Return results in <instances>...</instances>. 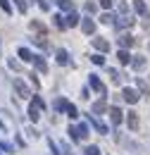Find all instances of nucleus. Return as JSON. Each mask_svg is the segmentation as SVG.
Masks as SVG:
<instances>
[{"label": "nucleus", "mask_w": 150, "mask_h": 155, "mask_svg": "<svg viewBox=\"0 0 150 155\" xmlns=\"http://www.w3.org/2000/svg\"><path fill=\"white\" fill-rule=\"evenodd\" d=\"M43 107H45L43 98H41V96H34L31 105H29V119H31V122H38V119H41V110H43Z\"/></svg>", "instance_id": "f257e3e1"}, {"label": "nucleus", "mask_w": 150, "mask_h": 155, "mask_svg": "<svg viewBox=\"0 0 150 155\" xmlns=\"http://www.w3.org/2000/svg\"><path fill=\"white\" fill-rule=\"evenodd\" d=\"M86 155H100V148H95V146H88V148H86Z\"/></svg>", "instance_id": "c756f323"}, {"label": "nucleus", "mask_w": 150, "mask_h": 155, "mask_svg": "<svg viewBox=\"0 0 150 155\" xmlns=\"http://www.w3.org/2000/svg\"><path fill=\"white\" fill-rule=\"evenodd\" d=\"M136 84H138V88L143 91V96H150V88H148V84H145V81H141V79H138Z\"/></svg>", "instance_id": "b1692460"}, {"label": "nucleus", "mask_w": 150, "mask_h": 155, "mask_svg": "<svg viewBox=\"0 0 150 155\" xmlns=\"http://www.w3.org/2000/svg\"><path fill=\"white\" fill-rule=\"evenodd\" d=\"M69 134H72L74 141H83V138L88 136V124L81 122V124H76V127H69Z\"/></svg>", "instance_id": "f03ea898"}, {"label": "nucleus", "mask_w": 150, "mask_h": 155, "mask_svg": "<svg viewBox=\"0 0 150 155\" xmlns=\"http://www.w3.org/2000/svg\"><path fill=\"white\" fill-rule=\"evenodd\" d=\"M12 86H15V91H17V96H19V98H29V96H31L29 86H26L21 79H15V81H12Z\"/></svg>", "instance_id": "7ed1b4c3"}, {"label": "nucleus", "mask_w": 150, "mask_h": 155, "mask_svg": "<svg viewBox=\"0 0 150 155\" xmlns=\"http://www.w3.org/2000/svg\"><path fill=\"white\" fill-rule=\"evenodd\" d=\"M100 21H103V24H112L114 17H112V15H103V17H100Z\"/></svg>", "instance_id": "7c9ffc66"}, {"label": "nucleus", "mask_w": 150, "mask_h": 155, "mask_svg": "<svg viewBox=\"0 0 150 155\" xmlns=\"http://www.w3.org/2000/svg\"><path fill=\"white\" fill-rule=\"evenodd\" d=\"M67 112H69V117H72V119H76V117H79V110H76L74 105H69V107H67Z\"/></svg>", "instance_id": "c85d7f7f"}, {"label": "nucleus", "mask_w": 150, "mask_h": 155, "mask_svg": "<svg viewBox=\"0 0 150 155\" xmlns=\"http://www.w3.org/2000/svg\"><path fill=\"white\" fill-rule=\"evenodd\" d=\"M93 48L100 50V53H107V50H110V43H107L105 38H93Z\"/></svg>", "instance_id": "1a4fd4ad"}, {"label": "nucleus", "mask_w": 150, "mask_h": 155, "mask_svg": "<svg viewBox=\"0 0 150 155\" xmlns=\"http://www.w3.org/2000/svg\"><path fill=\"white\" fill-rule=\"evenodd\" d=\"M57 5H60V10H64V12H72V10H74L72 0H57Z\"/></svg>", "instance_id": "a211bd4d"}, {"label": "nucleus", "mask_w": 150, "mask_h": 155, "mask_svg": "<svg viewBox=\"0 0 150 155\" xmlns=\"http://www.w3.org/2000/svg\"><path fill=\"white\" fill-rule=\"evenodd\" d=\"M19 58H21V62H34V55H31V50H26V48H19Z\"/></svg>", "instance_id": "2eb2a0df"}, {"label": "nucleus", "mask_w": 150, "mask_h": 155, "mask_svg": "<svg viewBox=\"0 0 150 155\" xmlns=\"http://www.w3.org/2000/svg\"><path fill=\"white\" fill-rule=\"evenodd\" d=\"M119 45H122V48H131V45H136V41H133L131 34H122V36H119Z\"/></svg>", "instance_id": "9d476101"}, {"label": "nucleus", "mask_w": 150, "mask_h": 155, "mask_svg": "<svg viewBox=\"0 0 150 155\" xmlns=\"http://www.w3.org/2000/svg\"><path fill=\"white\" fill-rule=\"evenodd\" d=\"M133 10H136L138 15H148V7H145L143 0H133Z\"/></svg>", "instance_id": "dca6fc26"}, {"label": "nucleus", "mask_w": 150, "mask_h": 155, "mask_svg": "<svg viewBox=\"0 0 150 155\" xmlns=\"http://www.w3.org/2000/svg\"><path fill=\"white\" fill-rule=\"evenodd\" d=\"M117 29H129V26H133V17L131 15H122V17H117Z\"/></svg>", "instance_id": "423d86ee"}, {"label": "nucleus", "mask_w": 150, "mask_h": 155, "mask_svg": "<svg viewBox=\"0 0 150 155\" xmlns=\"http://www.w3.org/2000/svg\"><path fill=\"white\" fill-rule=\"evenodd\" d=\"M0 7H2L5 12H12V7H10V2H7V0H0Z\"/></svg>", "instance_id": "2f4dec72"}, {"label": "nucleus", "mask_w": 150, "mask_h": 155, "mask_svg": "<svg viewBox=\"0 0 150 155\" xmlns=\"http://www.w3.org/2000/svg\"><path fill=\"white\" fill-rule=\"evenodd\" d=\"M122 98L133 105V103H138V91H136V88H124V91H122Z\"/></svg>", "instance_id": "0eeeda50"}, {"label": "nucleus", "mask_w": 150, "mask_h": 155, "mask_svg": "<svg viewBox=\"0 0 150 155\" xmlns=\"http://www.w3.org/2000/svg\"><path fill=\"white\" fill-rule=\"evenodd\" d=\"M31 29H34V31H41V34H45V26H43L41 21H31Z\"/></svg>", "instance_id": "a878e982"}, {"label": "nucleus", "mask_w": 150, "mask_h": 155, "mask_svg": "<svg viewBox=\"0 0 150 155\" xmlns=\"http://www.w3.org/2000/svg\"><path fill=\"white\" fill-rule=\"evenodd\" d=\"M145 64H148V62H145V58H141V55L131 60V67L136 69V72H143V69H145Z\"/></svg>", "instance_id": "f8f14e48"}, {"label": "nucleus", "mask_w": 150, "mask_h": 155, "mask_svg": "<svg viewBox=\"0 0 150 155\" xmlns=\"http://www.w3.org/2000/svg\"><path fill=\"white\" fill-rule=\"evenodd\" d=\"M95 10H98L95 2H86V12H95Z\"/></svg>", "instance_id": "473e14b6"}, {"label": "nucleus", "mask_w": 150, "mask_h": 155, "mask_svg": "<svg viewBox=\"0 0 150 155\" xmlns=\"http://www.w3.org/2000/svg\"><path fill=\"white\" fill-rule=\"evenodd\" d=\"M107 74H110V79H112L114 84H119V81H122V74H119L117 69H107Z\"/></svg>", "instance_id": "4be33fe9"}, {"label": "nucleus", "mask_w": 150, "mask_h": 155, "mask_svg": "<svg viewBox=\"0 0 150 155\" xmlns=\"http://www.w3.org/2000/svg\"><path fill=\"white\" fill-rule=\"evenodd\" d=\"M55 107H57V110H67V107H69V103H67V100H64V98H57Z\"/></svg>", "instance_id": "5701e85b"}, {"label": "nucleus", "mask_w": 150, "mask_h": 155, "mask_svg": "<svg viewBox=\"0 0 150 155\" xmlns=\"http://www.w3.org/2000/svg\"><path fill=\"white\" fill-rule=\"evenodd\" d=\"M88 81H91V88H95V91L100 93V98H107V88H105V84L95 77V74H91V79H88Z\"/></svg>", "instance_id": "20e7f679"}, {"label": "nucleus", "mask_w": 150, "mask_h": 155, "mask_svg": "<svg viewBox=\"0 0 150 155\" xmlns=\"http://www.w3.org/2000/svg\"><path fill=\"white\" fill-rule=\"evenodd\" d=\"M57 62H60V64H69V53L60 48V50H57Z\"/></svg>", "instance_id": "f3484780"}, {"label": "nucleus", "mask_w": 150, "mask_h": 155, "mask_svg": "<svg viewBox=\"0 0 150 155\" xmlns=\"http://www.w3.org/2000/svg\"><path fill=\"white\" fill-rule=\"evenodd\" d=\"M7 64H10V69H15V72H19V69H21V64H19L15 58H10V60H7Z\"/></svg>", "instance_id": "393cba45"}, {"label": "nucleus", "mask_w": 150, "mask_h": 155, "mask_svg": "<svg viewBox=\"0 0 150 155\" xmlns=\"http://www.w3.org/2000/svg\"><path fill=\"white\" fill-rule=\"evenodd\" d=\"M34 64H36L38 72H48V64H45V60H43V58H36V60H34Z\"/></svg>", "instance_id": "6ab92c4d"}, {"label": "nucleus", "mask_w": 150, "mask_h": 155, "mask_svg": "<svg viewBox=\"0 0 150 155\" xmlns=\"http://www.w3.org/2000/svg\"><path fill=\"white\" fill-rule=\"evenodd\" d=\"M55 26H57V29H67V19H64L62 15H57V17H55Z\"/></svg>", "instance_id": "412c9836"}, {"label": "nucleus", "mask_w": 150, "mask_h": 155, "mask_svg": "<svg viewBox=\"0 0 150 155\" xmlns=\"http://www.w3.org/2000/svg\"><path fill=\"white\" fill-rule=\"evenodd\" d=\"M81 31L88 34V36H93L95 34V21L91 19V17H83V19H81Z\"/></svg>", "instance_id": "39448f33"}, {"label": "nucleus", "mask_w": 150, "mask_h": 155, "mask_svg": "<svg viewBox=\"0 0 150 155\" xmlns=\"http://www.w3.org/2000/svg\"><path fill=\"white\" fill-rule=\"evenodd\" d=\"M107 112H110V119H112V124H122V119H124V112H122V107H110Z\"/></svg>", "instance_id": "6e6552de"}, {"label": "nucleus", "mask_w": 150, "mask_h": 155, "mask_svg": "<svg viewBox=\"0 0 150 155\" xmlns=\"http://www.w3.org/2000/svg\"><path fill=\"white\" fill-rule=\"evenodd\" d=\"M91 62L93 64H105V58L103 55H91Z\"/></svg>", "instance_id": "cd10ccee"}, {"label": "nucleus", "mask_w": 150, "mask_h": 155, "mask_svg": "<svg viewBox=\"0 0 150 155\" xmlns=\"http://www.w3.org/2000/svg\"><path fill=\"white\" fill-rule=\"evenodd\" d=\"M126 122H129V129H131V131H138V124H141V122H138V115H136V112H126Z\"/></svg>", "instance_id": "9b49d317"}, {"label": "nucleus", "mask_w": 150, "mask_h": 155, "mask_svg": "<svg viewBox=\"0 0 150 155\" xmlns=\"http://www.w3.org/2000/svg\"><path fill=\"white\" fill-rule=\"evenodd\" d=\"M117 10H119L122 15H126V10H129V7H126V2H124V0H117Z\"/></svg>", "instance_id": "bb28decb"}, {"label": "nucleus", "mask_w": 150, "mask_h": 155, "mask_svg": "<svg viewBox=\"0 0 150 155\" xmlns=\"http://www.w3.org/2000/svg\"><path fill=\"white\" fill-rule=\"evenodd\" d=\"M107 110V103H105V98H100L98 103H93V115H103Z\"/></svg>", "instance_id": "ddd939ff"}, {"label": "nucleus", "mask_w": 150, "mask_h": 155, "mask_svg": "<svg viewBox=\"0 0 150 155\" xmlns=\"http://www.w3.org/2000/svg\"><path fill=\"white\" fill-rule=\"evenodd\" d=\"M143 31H148V34H150V17H148V19H143Z\"/></svg>", "instance_id": "f704fd0d"}, {"label": "nucleus", "mask_w": 150, "mask_h": 155, "mask_svg": "<svg viewBox=\"0 0 150 155\" xmlns=\"http://www.w3.org/2000/svg\"><path fill=\"white\" fill-rule=\"evenodd\" d=\"M98 2H100V7H105V10L112 7V0H98Z\"/></svg>", "instance_id": "72a5a7b5"}, {"label": "nucleus", "mask_w": 150, "mask_h": 155, "mask_svg": "<svg viewBox=\"0 0 150 155\" xmlns=\"http://www.w3.org/2000/svg\"><path fill=\"white\" fill-rule=\"evenodd\" d=\"M117 60H119L122 64H131V55L126 53V48H122V50H117Z\"/></svg>", "instance_id": "4468645a"}, {"label": "nucleus", "mask_w": 150, "mask_h": 155, "mask_svg": "<svg viewBox=\"0 0 150 155\" xmlns=\"http://www.w3.org/2000/svg\"><path fill=\"white\" fill-rule=\"evenodd\" d=\"M76 24H79V15L69 12V15H67V26H76Z\"/></svg>", "instance_id": "aec40b11"}]
</instances>
